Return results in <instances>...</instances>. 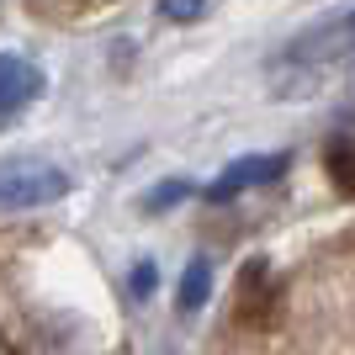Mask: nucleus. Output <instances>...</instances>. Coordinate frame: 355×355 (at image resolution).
I'll use <instances>...</instances> for the list:
<instances>
[{"label":"nucleus","instance_id":"1","mask_svg":"<svg viewBox=\"0 0 355 355\" xmlns=\"http://www.w3.org/2000/svg\"><path fill=\"white\" fill-rule=\"evenodd\" d=\"M350 59H355V6H345V11L318 16V21H308V27L297 32L292 43L276 53L270 80H276V90H286V96H308L318 80H329V74L345 69Z\"/></svg>","mask_w":355,"mask_h":355},{"label":"nucleus","instance_id":"2","mask_svg":"<svg viewBox=\"0 0 355 355\" xmlns=\"http://www.w3.org/2000/svg\"><path fill=\"white\" fill-rule=\"evenodd\" d=\"M69 170H59L53 159H6L0 164V207L32 212V207H53L69 196Z\"/></svg>","mask_w":355,"mask_h":355},{"label":"nucleus","instance_id":"3","mask_svg":"<svg viewBox=\"0 0 355 355\" xmlns=\"http://www.w3.org/2000/svg\"><path fill=\"white\" fill-rule=\"evenodd\" d=\"M43 90H48V74H43L37 59H27V53H0V122L16 117V112H27Z\"/></svg>","mask_w":355,"mask_h":355},{"label":"nucleus","instance_id":"4","mask_svg":"<svg viewBox=\"0 0 355 355\" xmlns=\"http://www.w3.org/2000/svg\"><path fill=\"white\" fill-rule=\"evenodd\" d=\"M286 170V154H250V159L228 164L218 175V186H207V202H228L239 191H254V186H266V180H282Z\"/></svg>","mask_w":355,"mask_h":355},{"label":"nucleus","instance_id":"5","mask_svg":"<svg viewBox=\"0 0 355 355\" xmlns=\"http://www.w3.org/2000/svg\"><path fill=\"white\" fill-rule=\"evenodd\" d=\"M212 292V266L207 260H191L186 266V282H180V308H202Z\"/></svg>","mask_w":355,"mask_h":355},{"label":"nucleus","instance_id":"6","mask_svg":"<svg viewBox=\"0 0 355 355\" xmlns=\"http://www.w3.org/2000/svg\"><path fill=\"white\" fill-rule=\"evenodd\" d=\"M207 6H212V0H159V16H164V21H196Z\"/></svg>","mask_w":355,"mask_h":355},{"label":"nucleus","instance_id":"7","mask_svg":"<svg viewBox=\"0 0 355 355\" xmlns=\"http://www.w3.org/2000/svg\"><path fill=\"white\" fill-rule=\"evenodd\" d=\"M148 286H159V270H154V260H138V270H133V292L148 297Z\"/></svg>","mask_w":355,"mask_h":355},{"label":"nucleus","instance_id":"8","mask_svg":"<svg viewBox=\"0 0 355 355\" xmlns=\"http://www.w3.org/2000/svg\"><path fill=\"white\" fill-rule=\"evenodd\" d=\"M0 355H11V350H6V345H0Z\"/></svg>","mask_w":355,"mask_h":355}]
</instances>
